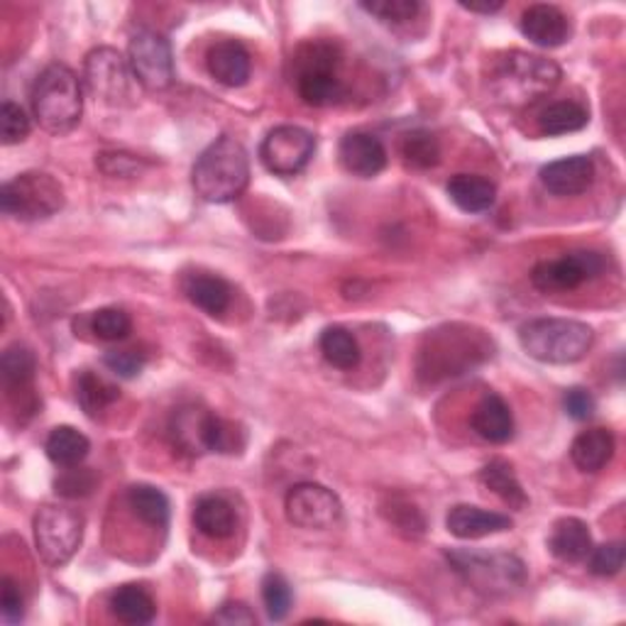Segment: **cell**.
Wrapping results in <instances>:
<instances>
[{"instance_id": "obj_4", "label": "cell", "mask_w": 626, "mask_h": 626, "mask_svg": "<svg viewBox=\"0 0 626 626\" xmlns=\"http://www.w3.org/2000/svg\"><path fill=\"white\" fill-rule=\"evenodd\" d=\"M32 113L52 135H64V132L74 130L83 113L81 81L74 71L64 64L47 67L34 81Z\"/></svg>"}, {"instance_id": "obj_47", "label": "cell", "mask_w": 626, "mask_h": 626, "mask_svg": "<svg viewBox=\"0 0 626 626\" xmlns=\"http://www.w3.org/2000/svg\"><path fill=\"white\" fill-rule=\"evenodd\" d=\"M461 8L470 10V13H483V16H492V13H499V10L504 8L502 3H461Z\"/></svg>"}, {"instance_id": "obj_46", "label": "cell", "mask_w": 626, "mask_h": 626, "mask_svg": "<svg viewBox=\"0 0 626 626\" xmlns=\"http://www.w3.org/2000/svg\"><path fill=\"white\" fill-rule=\"evenodd\" d=\"M213 622L215 624H255V614H252L245 605H240V602H228L219 612L213 614Z\"/></svg>"}, {"instance_id": "obj_21", "label": "cell", "mask_w": 626, "mask_h": 626, "mask_svg": "<svg viewBox=\"0 0 626 626\" xmlns=\"http://www.w3.org/2000/svg\"><path fill=\"white\" fill-rule=\"evenodd\" d=\"M209 412L199 406H182L176 408L170 424V436L174 448H179L186 455H201L206 451V424H209Z\"/></svg>"}, {"instance_id": "obj_12", "label": "cell", "mask_w": 626, "mask_h": 626, "mask_svg": "<svg viewBox=\"0 0 626 626\" xmlns=\"http://www.w3.org/2000/svg\"><path fill=\"white\" fill-rule=\"evenodd\" d=\"M128 62L138 83L150 91H164L174 81V57L172 47L162 34L152 30H140L132 34L128 47Z\"/></svg>"}, {"instance_id": "obj_2", "label": "cell", "mask_w": 626, "mask_h": 626, "mask_svg": "<svg viewBox=\"0 0 626 626\" xmlns=\"http://www.w3.org/2000/svg\"><path fill=\"white\" fill-rule=\"evenodd\" d=\"M561 83V67L553 59L509 52L502 57L495 74H492L489 89L495 99L504 105H526L544 99Z\"/></svg>"}, {"instance_id": "obj_33", "label": "cell", "mask_w": 626, "mask_h": 626, "mask_svg": "<svg viewBox=\"0 0 626 626\" xmlns=\"http://www.w3.org/2000/svg\"><path fill=\"white\" fill-rule=\"evenodd\" d=\"M34 367H38V363H34L32 351L20 343L10 345L3 353V360H0V372H3V382L10 392L26 390L34 377Z\"/></svg>"}, {"instance_id": "obj_27", "label": "cell", "mask_w": 626, "mask_h": 626, "mask_svg": "<svg viewBox=\"0 0 626 626\" xmlns=\"http://www.w3.org/2000/svg\"><path fill=\"white\" fill-rule=\"evenodd\" d=\"M111 612L118 622L142 626L156 617V605L144 587L123 585L118 587L111 597Z\"/></svg>"}, {"instance_id": "obj_19", "label": "cell", "mask_w": 626, "mask_h": 626, "mask_svg": "<svg viewBox=\"0 0 626 626\" xmlns=\"http://www.w3.org/2000/svg\"><path fill=\"white\" fill-rule=\"evenodd\" d=\"M470 426L479 438L489 443H507L514 438V416L509 404L499 394H487L475 406Z\"/></svg>"}, {"instance_id": "obj_6", "label": "cell", "mask_w": 626, "mask_h": 626, "mask_svg": "<svg viewBox=\"0 0 626 626\" xmlns=\"http://www.w3.org/2000/svg\"><path fill=\"white\" fill-rule=\"evenodd\" d=\"M0 209L18 221H44L64 209V189L52 174L26 172L0 189Z\"/></svg>"}, {"instance_id": "obj_22", "label": "cell", "mask_w": 626, "mask_h": 626, "mask_svg": "<svg viewBox=\"0 0 626 626\" xmlns=\"http://www.w3.org/2000/svg\"><path fill=\"white\" fill-rule=\"evenodd\" d=\"M445 189L455 206L465 213H485L495 206L497 199V186L477 174H455Z\"/></svg>"}, {"instance_id": "obj_36", "label": "cell", "mask_w": 626, "mask_h": 626, "mask_svg": "<svg viewBox=\"0 0 626 626\" xmlns=\"http://www.w3.org/2000/svg\"><path fill=\"white\" fill-rule=\"evenodd\" d=\"M91 331L99 341H108V343L125 341L132 331V321L123 309L105 306L91 316Z\"/></svg>"}, {"instance_id": "obj_31", "label": "cell", "mask_w": 626, "mask_h": 626, "mask_svg": "<svg viewBox=\"0 0 626 626\" xmlns=\"http://www.w3.org/2000/svg\"><path fill=\"white\" fill-rule=\"evenodd\" d=\"M130 509L135 512L140 522L150 524L154 528H164L170 524V499L162 489H156L152 485H135L128 492Z\"/></svg>"}, {"instance_id": "obj_45", "label": "cell", "mask_w": 626, "mask_h": 626, "mask_svg": "<svg viewBox=\"0 0 626 626\" xmlns=\"http://www.w3.org/2000/svg\"><path fill=\"white\" fill-rule=\"evenodd\" d=\"M0 612H3V619L8 624H18L22 617H26V599H22L18 585L10 580V577H3V597H0Z\"/></svg>"}, {"instance_id": "obj_18", "label": "cell", "mask_w": 626, "mask_h": 626, "mask_svg": "<svg viewBox=\"0 0 626 626\" xmlns=\"http://www.w3.org/2000/svg\"><path fill=\"white\" fill-rule=\"evenodd\" d=\"M206 64H209L211 77L219 81L221 87H228V89L245 87L250 79V71H252L250 52L235 40L215 42L209 50Z\"/></svg>"}, {"instance_id": "obj_13", "label": "cell", "mask_w": 626, "mask_h": 626, "mask_svg": "<svg viewBox=\"0 0 626 626\" xmlns=\"http://www.w3.org/2000/svg\"><path fill=\"white\" fill-rule=\"evenodd\" d=\"M284 512L294 526L323 532L341 522L343 504L333 489L319 483H301L286 492Z\"/></svg>"}, {"instance_id": "obj_32", "label": "cell", "mask_w": 626, "mask_h": 626, "mask_svg": "<svg viewBox=\"0 0 626 626\" xmlns=\"http://www.w3.org/2000/svg\"><path fill=\"white\" fill-rule=\"evenodd\" d=\"M321 353L333 367L355 370L360 365V343L355 335L343 326H331L321 333Z\"/></svg>"}, {"instance_id": "obj_30", "label": "cell", "mask_w": 626, "mask_h": 626, "mask_svg": "<svg viewBox=\"0 0 626 626\" xmlns=\"http://www.w3.org/2000/svg\"><path fill=\"white\" fill-rule=\"evenodd\" d=\"M118 387L108 380H103L95 372H81L77 380V402L81 404L83 412L91 418H99L108 406H113L118 402Z\"/></svg>"}, {"instance_id": "obj_3", "label": "cell", "mask_w": 626, "mask_h": 626, "mask_svg": "<svg viewBox=\"0 0 626 626\" xmlns=\"http://www.w3.org/2000/svg\"><path fill=\"white\" fill-rule=\"evenodd\" d=\"M593 341V329L573 319H534L519 329L524 353L546 365L577 363L589 353Z\"/></svg>"}, {"instance_id": "obj_10", "label": "cell", "mask_w": 626, "mask_h": 626, "mask_svg": "<svg viewBox=\"0 0 626 626\" xmlns=\"http://www.w3.org/2000/svg\"><path fill=\"white\" fill-rule=\"evenodd\" d=\"M313 152H316V138L299 125L274 128L260 144L264 170L276 176H294L304 172Z\"/></svg>"}, {"instance_id": "obj_42", "label": "cell", "mask_w": 626, "mask_h": 626, "mask_svg": "<svg viewBox=\"0 0 626 626\" xmlns=\"http://www.w3.org/2000/svg\"><path fill=\"white\" fill-rule=\"evenodd\" d=\"M95 166H99L105 176L128 179V176H138L148 164H144L140 156L128 152H101L95 156Z\"/></svg>"}, {"instance_id": "obj_38", "label": "cell", "mask_w": 626, "mask_h": 626, "mask_svg": "<svg viewBox=\"0 0 626 626\" xmlns=\"http://www.w3.org/2000/svg\"><path fill=\"white\" fill-rule=\"evenodd\" d=\"M99 485V477H95L93 470L89 467H64V473L57 477V495H62L67 499H79L89 497L91 492Z\"/></svg>"}, {"instance_id": "obj_24", "label": "cell", "mask_w": 626, "mask_h": 626, "mask_svg": "<svg viewBox=\"0 0 626 626\" xmlns=\"http://www.w3.org/2000/svg\"><path fill=\"white\" fill-rule=\"evenodd\" d=\"M184 294L191 304L209 316H221L231 306V284L215 274H191L184 280Z\"/></svg>"}, {"instance_id": "obj_7", "label": "cell", "mask_w": 626, "mask_h": 626, "mask_svg": "<svg viewBox=\"0 0 626 626\" xmlns=\"http://www.w3.org/2000/svg\"><path fill=\"white\" fill-rule=\"evenodd\" d=\"M339 52L331 44L323 42H311L301 47L296 54V91L301 101L313 105V108H326L339 103L345 89L343 81L335 74L339 69Z\"/></svg>"}, {"instance_id": "obj_23", "label": "cell", "mask_w": 626, "mask_h": 626, "mask_svg": "<svg viewBox=\"0 0 626 626\" xmlns=\"http://www.w3.org/2000/svg\"><path fill=\"white\" fill-rule=\"evenodd\" d=\"M614 436L607 428H587L571 445V457L583 473H599L614 455Z\"/></svg>"}, {"instance_id": "obj_9", "label": "cell", "mask_w": 626, "mask_h": 626, "mask_svg": "<svg viewBox=\"0 0 626 626\" xmlns=\"http://www.w3.org/2000/svg\"><path fill=\"white\" fill-rule=\"evenodd\" d=\"M605 272V258L593 250H575L565 252L558 260L538 262L532 272V282L538 292L556 294L573 292L585 282H593Z\"/></svg>"}, {"instance_id": "obj_28", "label": "cell", "mask_w": 626, "mask_h": 626, "mask_svg": "<svg viewBox=\"0 0 626 626\" xmlns=\"http://www.w3.org/2000/svg\"><path fill=\"white\" fill-rule=\"evenodd\" d=\"M47 457L59 467H77L91 451V441L74 426H57L44 443Z\"/></svg>"}, {"instance_id": "obj_44", "label": "cell", "mask_w": 626, "mask_h": 626, "mask_svg": "<svg viewBox=\"0 0 626 626\" xmlns=\"http://www.w3.org/2000/svg\"><path fill=\"white\" fill-rule=\"evenodd\" d=\"M563 406H565V414L575 421H589L595 416V408H597L595 396L583 387H573L565 392Z\"/></svg>"}, {"instance_id": "obj_8", "label": "cell", "mask_w": 626, "mask_h": 626, "mask_svg": "<svg viewBox=\"0 0 626 626\" xmlns=\"http://www.w3.org/2000/svg\"><path fill=\"white\" fill-rule=\"evenodd\" d=\"M32 532L40 558L47 565H52V568H59V565L74 558V553L81 546L83 516L77 509L59 507V504H44L34 514Z\"/></svg>"}, {"instance_id": "obj_39", "label": "cell", "mask_w": 626, "mask_h": 626, "mask_svg": "<svg viewBox=\"0 0 626 626\" xmlns=\"http://www.w3.org/2000/svg\"><path fill=\"white\" fill-rule=\"evenodd\" d=\"M365 13L375 16L382 22H392V26H404V22L414 20L418 13L416 0H372V3L360 6Z\"/></svg>"}, {"instance_id": "obj_34", "label": "cell", "mask_w": 626, "mask_h": 626, "mask_svg": "<svg viewBox=\"0 0 626 626\" xmlns=\"http://www.w3.org/2000/svg\"><path fill=\"white\" fill-rule=\"evenodd\" d=\"M402 156L414 170H431L441 160V144L428 130H414L402 142Z\"/></svg>"}, {"instance_id": "obj_1", "label": "cell", "mask_w": 626, "mask_h": 626, "mask_svg": "<svg viewBox=\"0 0 626 626\" xmlns=\"http://www.w3.org/2000/svg\"><path fill=\"white\" fill-rule=\"evenodd\" d=\"M194 191L209 203H231L250 184V156L243 144L231 135L211 142L191 172Z\"/></svg>"}, {"instance_id": "obj_14", "label": "cell", "mask_w": 626, "mask_h": 626, "mask_svg": "<svg viewBox=\"0 0 626 626\" xmlns=\"http://www.w3.org/2000/svg\"><path fill=\"white\" fill-rule=\"evenodd\" d=\"M595 182V162L585 154L563 156L541 170V184L553 196H580Z\"/></svg>"}, {"instance_id": "obj_29", "label": "cell", "mask_w": 626, "mask_h": 626, "mask_svg": "<svg viewBox=\"0 0 626 626\" xmlns=\"http://www.w3.org/2000/svg\"><path fill=\"white\" fill-rule=\"evenodd\" d=\"M589 123V113L583 103L558 101L544 108L538 115V130L548 138L568 135V132L583 130Z\"/></svg>"}, {"instance_id": "obj_5", "label": "cell", "mask_w": 626, "mask_h": 626, "mask_svg": "<svg viewBox=\"0 0 626 626\" xmlns=\"http://www.w3.org/2000/svg\"><path fill=\"white\" fill-rule=\"evenodd\" d=\"M445 558L470 587L483 595H509L526 583L524 563L512 553L448 551Z\"/></svg>"}, {"instance_id": "obj_16", "label": "cell", "mask_w": 626, "mask_h": 626, "mask_svg": "<svg viewBox=\"0 0 626 626\" xmlns=\"http://www.w3.org/2000/svg\"><path fill=\"white\" fill-rule=\"evenodd\" d=\"M522 32L528 42H534L536 47H544V50H553V47H561L568 42L571 38V22L565 18V13L556 6L538 3L532 6L522 16Z\"/></svg>"}, {"instance_id": "obj_41", "label": "cell", "mask_w": 626, "mask_h": 626, "mask_svg": "<svg viewBox=\"0 0 626 626\" xmlns=\"http://www.w3.org/2000/svg\"><path fill=\"white\" fill-rule=\"evenodd\" d=\"M30 135V118L13 101H6L0 108V138L3 144H18Z\"/></svg>"}, {"instance_id": "obj_15", "label": "cell", "mask_w": 626, "mask_h": 626, "mask_svg": "<svg viewBox=\"0 0 626 626\" xmlns=\"http://www.w3.org/2000/svg\"><path fill=\"white\" fill-rule=\"evenodd\" d=\"M341 162L347 172L360 179L377 176L387 166V150L377 135L365 130H353L341 140Z\"/></svg>"}, {"instance_id": "obj_40", "label": "cell", "mask_w": 626, "mask_h": 626, "mask_svg": "<svg viewBox=\"0 0 626 626\" xmlns=\"http://www.w3.org/2000/svg\"><path fill=\"white\" fill-rule=\"evenodd\" d=\"M587 568L597 577H612L617 575L624 568V544L622 541H612V544H602V546H593L589 551Z\"/></svg>"}, {"instance_id": "obj_17", "label": "cell", "mask_w": 626, "mask_h": 626, "mask_svg": "<svg viewBox=\"0 0 626 626\" xmlns=\"http://www.w3.org/2000/svg\"><path fill=\"white\" fill-rule=\"evenodd\" d=\"M445 526L455 538L473 541V538H485L492 534L509 532L512 519L499 512H487L473 507V504H457L445 516Z\"/></svg>"}, {"instance_id": "obj_35", "label": "cell", "mask_w": 626, "mask_h": 626, "mask_svg": "<svg viewBox=\"0 0 626 626\" xmlns=\"http://www.w3.org/2000/svg\"><path fill=\"white\" fill-rule=\"evenodd\" d=\"M245 445V433L240 431L233 421H225L221 416L211 414L206 424V451L231 455L238 453Z\"/></svg>"}, {"instance_id": "obj_43", "label": "cell", "mask_w": 626, "mask_h": 626, "mask_svg": "<svg viewBox=\"0 0 626 626\" xmlns=\"http://www.w3.org/2000/svg\"><path fill=\"white\" fill-rule=\"evenodd\" d=\"M103 365L113 372V375L123 377V380H132L138 377L140 372L148 365V355L142 351H135V347H123V351H108L103 355Z\"/></svg>"}, {"instance_id": "obj_37", "label": "cell", "mask_w": 626, "mask_h": 626, "mask_svg": "<svg viewBox=\"0 0 626 626\" xmlns=\"http://www.w3.org/2000/svg\"><path fill=\"white\" fill-rule=\"evenodd\" d=\"M262 602L264 609H267V617L272 622L286 619L289 609H292V587L284 580V575L280 573H267L262 580Z\"/></svg>"}, {"instance_id": "obj_26", "label": "cell", "mask_w": 626, "mask_h": 626, "mask_svg": "<svg viewBox=\"0 0 626 626\" xmlns=\"http://www.w3.org/2000/svg\"><path fill=\"white\" fill-rule=\"evenodd\" d=\"M479 483H483L489 492H495V495L504 502L509 504L512 509H526L528 497L526 492L519 483V477H516L514 467L497 457V461H489L483 470H479Z\"/></svg>"}, {"instance_id": "obj_20", "label": "cell", "mask_w": 626, "mask_h": 626, "mask_svg": "<svg viewBox=\"0 0 626 626\" xmlns=\"http://www.w3.org/2000/svg\"><path fill=\"white\" fill-rule=\"evenodd\" d=\"M548 548L563 563H583L593 551V534L583 519L565 516L553 526Z\"/></svg>"}, {"instance_id": "obj_11", "label": "cell", "mask_w": 626, "mask_h": 626, "mask_svg": "<svg viewBox=\"0 0 626 626\" xmlns=\"http://www.w3.org/2000/svg\"><path fill=\"white\" fill-rule=\"evenodd\" d=\"M83 74H87L89 91L111 105H128L132 99V81H138L132 74L130 62L123 59L113 47H99L89 52L83 62Z\"/></svg>"}, {"instance_id": "obj_25", "label": "cell", "mask_w": 626, "mask_h": 626, "mask_svg": "<svg viewBox=\"0 0 626 626\" xmlns=\"http://www.w3.org/2000/svg\"><path fill=\"white\" fill-rule=\"evenodd\" d=\"M194 524L203 536L221 541L235 532V509L221 495H203L194 507Z\"/></svg>"}]
</instances>
